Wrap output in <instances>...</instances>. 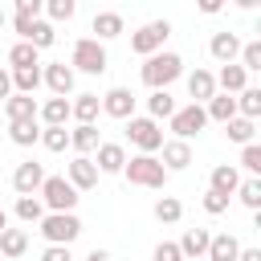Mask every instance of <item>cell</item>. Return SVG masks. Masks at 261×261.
<instances>
[{
    "label": "cell",
    "instance_id": "30bf717a",
    "mask_svg": "<svg viewBox=\"0 0 261 261\" xmlns=\"http://www.w3.org/2000/svg\"><path fill=\"white\" fill-rule=\"evenodd\" d=\"M41 184H45V167H41V163H33V159L16 163V171H12V188H16L20 196H37Z\"/></svg>",
    "mask_w": 261,
    "mask_h": 261
},
{
    "label": "cell",
    "instance_id": "f6af8a7d",
    "mask_svg": "<svg viewBox=\"0 0 261 261\" xmlns=\"http://www.w3.org/2000/svg\"><path fill=\"white\" fill-rule=\"evenodd\" d=\"M41 261H73V257H69V245H49L41 253Z\"/></svg>",
    "mask_w": 261,
    "mask_h": 261
},
{
    "label": "cell",
    "instance_id": "ac0fdd59",
    "mask_svg": "<svg viewBox=\"0 0 261 261\" xmlns=\"http://www.w3.org/2000/svg\"><path fill=\"white\" fill-rule=\"evenodd\" d=\"M188 94H192V102H208L212 94H216V77L208 73V69H196V73H188Z\"/></svg>",
    "mask_w": 261,
    "mask_h": 261
},
{
    "label": "cell",
    "instance_id": "c3c4849f",
    "mask_svg": "<svg viewBox=\"0 0 261 261\" xmlns=\"http://www.w3.org/2000/svg\"><path fill=\"white\" fill-rule=\"evenodd\" d=\"M12 94V77H8V69H0V98H8Z\"/></svg>",
    "mask_w": 261,
    "mask_h": 261
},
{
    "label": "cell",
    "instance_id": "ba28073f",
    "mask_svg": "<svg viewBox=\"0 0 261 261\" xmlns=\"http://www.w3.org/2000/svg\"><path fill=\"white\" fill-rule=\"evenodd\" d=\"M167 122H171V135L188 143L192 135H200V130H204L208 114H204V106H200V102H192V106H175V114H171Z\"/></svg>",
    "mask_w": 261,
    "mask_h": 261
},
{
    "label": "cell",
    "instance_id": "277c9868",
    "mask_svg": "<svg viewBox=\"0 0 261 261\" xmlns=\"http://www.w3.org/2000/svg\"><path fill=\"white\" fill-rule=\"evenodd\" d=\"M41 192V204L49 212H73L77 208V188L65 179V175H45V184L37 188Z\"/></svg>",
    "mask_w": 261,
    "mask_h": 261
},
{
    "label": "cell",
    "instance_id": "60d3db41",
    "mask_svg": "<svg viewBox=\"0 0 261 261\" xmlns=\"http://www.w3.org/2000/svg\"><path fill=\"white\" fill-rule=\"evenodd\" d=\"M241 167H245L249 175H261V147H257V143H245V147H241Z\"/></svg>",
    "mask_w": 261,
    "mask_h": 261
},
{
    "label": "cell",
    "instance_id": "ffe728a7",
    "mask_svg": "<svg viewBox=\"0 0 261 261\" xmlns=\"http://www.w3.org/2000/svg\"><path fill=\"white\" fill-rule=\"evenodd\" d=\"M204 114H208L212 122H228V118H237V98H232V94H212V98L204 102Z\"/></svg>",
    "mask_w": 261,
    "mask_h": 261
},
{
    "label": "cell",
    "instance_id": "e0dca14e",
    "mask_svg": "<svg viewBox=\"0 0 261 261\" xmlns=\"http://www.w3.org/2000/svg\"><path fill=\"white\" fill-rule=\"evenodd\" d=\"M208 53H212L220 65H228V61L241 53V41H237V33H216V37L208 41Z\"/></svg>",
    "mask_w": 261,
    "mask_h": 261
},
{
    "label": "cell",
    "instance_id": "8d00e7d4",
    "mask_svg": "<svg viewBox=\"0 0 261 261\" xmlns=\"http://www.w3.org/2000/svg\"><path fill=\"white\" fill-rule=\"evenodd\" d=\"M8 65H12V69H24V65H41V61H37V49H33L29 41H16V45L8 49Z\"/></svg>",
    "mask_w": 261,
    "mask_h": 261
},
{
    "label": "cell",
    "instance_id": "52a82bcc",
    "mask_svg": "<svg viewBox=\"0 0 261 261\" xmlns=\"http://www.w3.org/2000/svg\"><path fill=\"white\" fill-rule=\"evenodd\" d=\"M171 37V24L167 20H147L143 29H135V37H130V49L139 53V57H151V53H159L163 49V41Z\"/></svg>",
    "mask_w": 261,
    "mask_h": 261
},
{
    "label": "cell",
    "instance_id": "4fadbf2b",
    "mask_svg": "<svg viewBox=\"0 0 261 261\" xmlns=\"http://www.w3.org/2000/svg\"><path fill=\"white\" fill-rule=\"evenodd\" d=\"M94 151H98V159H94L98 175H118V171H122V163H126V151H122L118 143H98Z\"/></svg>",
    "mask_w": 261,
    "mask_h": 261
},
{
    "label": "cell",
    "instance_id": "5bb4252c",
    "mask_svg": "<svg viewBox=\"0 0 261 261\" xmlns=\"http://www.w3.org/2000/svg\"><path fill=\"white\" fill-rule=\"evenodd\" d=\"M41 82H45V86H49L57 98H65V94L73 90V69H69L65 61H57V65H45V69H41Z\"/></svg>",
    "mask_w": 261,
    "mask_h": 261
},
{
    "label": "cell",
    "instance_id": "7402d4cb",
    "mask_svg": "<svg viewBox=\"0 0 261 261\" xmlns=\"http://www.w3.org/2000/svg\"><path fill=\"white\" fill-rule=\"evenodd\" d=\"M216 86H220L224 94H241V90L249 86V73H245L237 61H228V65H220V77H216Z\"/></svg>",
    "mask_w": 261,
    "mask_h": 261
},
{
    "label": "cell",
    "instance_id": "44dd1931",
    "mask_svg": "<svg viewBox=\"0 0 261 261\" xmlns=\"http://www.w3.org/2000/svg\"><path fill=\"white\" fill-rule=\"evenodd\" d=\"M8 139H12L16 147H33V143H41V126H37V118H16V122H8Z\"/></svg>",
    "mask_w": 261,
    "mask_h": 261
},
{
    "label": "cell",
    "instance_id": "681fc988",
    "mask_svg": "<svg viewBox=\"0 0 261 261\" xmlns=\"http://www.w3.org/2000/svg\"><path fill=\"white\" fill-rule=\"evenodd\" d=\"M237 261H261V249H241Z\"/></svg>",
    "mask_w": 261,
    "mask_h": 261
},
{
    "label": "cell",
    "instance_id": "5b68a950",
    "mask_svg": "<svg viewBox=\"0 0 261 261\" xmlns=\"http://www.w3.org/2000/svg\"><path fill=\"white\" fill-rule=\"evenodd\" d=\"M106 65H110V57H106V49H102V41H94V37H82L77 45H73V57H69V69L77 73H106Z\"/></svg>",
    "mask_w": 261,
    "mask_h": 261
},
{
    "label": "cell",
    "instance_id": "ab89813d",
    "mask_svg": "<svg viewBox=\"0 0 261 261\" xmlns=\"http://www.w3.org/2000/svg\"><path fill=\"white\" fill-rule=\"evenodd\" d=\"M45 12H49V20H73L77 0H45Z\"/></svg>",
    "mask_w": 261,
    "mask_h": 261
},
{
    "label": "cell",
    "instance_id": "b9f144b4",
    "mask_svg": "<svg viewBox=\"0 0 261 261\" xmlns=\"http://www.w3.org/2000/svg\"><path fill=\"white\" fill-rule=\"evenodd\" d=\"M151 261H184V253H179V245H175V241H159V245H155V253H151Z\"/></svg>",
    "mask_w": 261,
    "mask_h": 261
},
{
    "label": "cell",
    "instance_id": "4dcf8cb0",
    "mask_svg": "<svg viewBox=\"0 0 261 261\" xmlns=\"http://www.w3.org/2000/svg\"><path fill=\"white\" fill-rule=\"evenodd\" d=\"M24 41H29V45H33V49H37V53H41V49H49V45H53V41H57V33H53V20H41V16H37V20H33V29H29V37H24Z\"/></svg>",
    "mask_w": 261,
    "mask_h": 261
},
{
    "label": "cell",
    "instance_id": "d4e9b609",
    "mask_svg": "<svg viewBox=\"0 0 261 261\" xmlns=\"http://www.w3.org/2000/svg\"><path fill=\"white\" fill-rule=\"evenodd\" d=\"M208 241H212V232H208V228H188V232H184V241H175V245H179V253H184V257H204V253H208Z\"/></svg>",
    "mask_w": 261,
    "mask_h": 261
},
{
    "label": "cell",
    "instance_id": "f907efd6",
    "mask_svg": "<svg viewBox=\"0 0 261 261\" xmlns=\"http://www.w3.org/2000/svg\"><path fill=\"white\" fill-rule=\"evenodd\" d=\"M86 261H110V253H106V249H94V253H90Z\"/></svg>",
    "mask_w": 261,
    "mask_h": 261
},
{
    "label": "cell",
    "instance_id": "d590c367",
    "mask_svg": "<svg viewBox=\"0 0 261 261\" xmlns=\"http://www.w3.org/2000/svg\"><path fill=\"white\" fill-rule=\"evenodd\" d=\"M179 216H184V204H179L175 196H159V200H155V220H159V224H175Z\"/></svg>",
    "mask_w": 261,
    "mask_h": 261
},
{
    "label": "cell",
    "instance_id": "ee69618b",
    "mask_svg": "<svg viewBox=\"0 0 261 261\" xmlns=\"http://www.w3.org/2000/svg\"><path fill=\"white\" fill-rule=\"evenodd\" d=\"M45 0H16V16H41Z\"/></svg>",
    "mask_w": 261,
    "mask_h": 261
},
{
    "label": "cell",
    "instance_id": "7c38bea8",
    "mask_svg": "<svg viewBox=\"0 0 261 261\" xmlns=\"http://www.w3.org/2000/svg\"><path fill=\"white\" fill-rule=\"evenodd\" d=\"M159 151H163V159H159V163L167 167V175H171V171H184V167L192 163V147H188L184 139H163V147H159Z\"/></svg>",
    "mask_w": 261,
    "mask_h": 261
},
{
    "label": "cell",
    "instance_id": "484cf974",
    "mask_svg": "<svg viewBox=\"0 0 261 261\" xmlns=\"http://www.w3.org/2000/svg\"><path fill=\"white\" fill-rule=\"evenodd\" d=\"M24 249H29V232H24V228H4V232H0V253H4L8 261L24 257Z\"/></svg>",
    "mask_w": 261,
    "mask_h": 261
},
{
    "label": "cell",
    "instance_id": "74e56055",
    "mask_svg": "<svg viewBox=\"0 0 261 261\" xmlns=\"http://www.w3.org/2000/svg\"><path fill=\"white\" fill-rule=\"evenodd\" d=\"M241 69L245 73H253V69H261V41H249V45H241Z\"/></svg>",
    "mask_w": 261,
    "mask_h": 261
},
{
    "label": "cell",
    "instance_id": "8fae6325",
    "mask_svg": "<svg viewBox=\"0 0 261 261\" xmlns=\"http://www.w3.org/2000/svg\"><path fill=\"white\" fill-rule=\"evenodd\" d=\"M65 179H69L77 192H90V188L98 184V167H94V159H86V155L69 159V167H65Z\"/></svg>",
    "mask_w": 261,
    "mask_h": 261
},
{
    "label": "cell",
    "instance_id": "9a60e30c",
    "mask_svg": "<svg viewBox=\"0 0 261 261\" xmlns=\"http://www.w3.org/2000/svg\"><path fill=\"white\" fill-rule=\"evenodd\" d=\"M37 118L45 122V126H65L69 122V98H45L41 106H37Z\"/></svg>",
    "mask_w": 261,
    "mask_h": 261
},
{
    "label": "cell",
    "instance_id": "cb8c5ba5",
    "mask_svg": "<svg viewBox=\"0 0 261 261\" xmlns=\"http://www.w3.org/2000/svg\"><path fill=\"white\" fill-rule=\"evenodd\" d=\"M237 184H241V171L232 167V163H220V167H212V192H220V196H232L237 192Z\"/></svg>",
    "mask_w": 261,
    "mask_h": 261
},
{
    "label": "cell",
    "instance_id": "f546056e",
    "mask_svg": "<svg viewBox=\"0 0 261 261\" xmlns=\"http://www.w3.org/2000/svg\"><path fill=\"white\" fill-rule=\"evenodd\" d=\"M232 98H237V114L257 122V114H261V90H257V86H245V90L232 94Z\"/></svg>",
    "mask_w": 261,
    "mask_h": 261
},
{
    "label": "cell",
    "instance_id": "d6986e66",
    "mask_svg": "<svg viewBox=\"0 0 261 261\" xmlns=\"http://www.w3.org/2000/svg\"><path fill=\"white\" fill-rule=\"evenodd\" d=\"M4 114H8V122H16V118H37V98H33V94H8V98H4Z\"/></svg>",
    "mask_w": 261,
    "mask_h": 261
},
{
    "label": "cell",
    "instance_id": "db71d44e",
    "mask_svg": "<svg viewBox=\"0 0 261 261\" xmlns=\"http://www.w3.org/2000/svg\"><path fill=\"white\" fill-rule=\"evenodd\" d=\"M0 29H4V12H0Z\"/></svg>",
    "mask_w": 261,
    "mask_h": 261
},
{
    "label": "cell",
    "instance_id": "2e32d148",
    "mask_svg": "<svg viewBox=\"0 0 261 261\" xmlns=\"http://www.w3.org/2000/svg\"><path fill=\"white\" fill-rule=\"evenodd\" d=\"M237 253H241V241L232 237V232H216L212 241H208V261H237Z\"/></svg>",
    "mask_w": 261,
    "mask_h": 261
},
{
    "label": "cell",
    "instance_id": "603a6c76",
    "mask_svg": "<svg viewBox=\"0 0 261 261\" xmlns=\"http://www.w3.org/2000/svg\"><path fill=\"white\" fill-rule=\"evenodd\" d=\"M98 110H102V98H98V94H77V98L69 102V118H77V122H94Z\"/></svg>",
    "mask_w": 261,
    "mask_h": 261
},
{
    "label": "cell",
    "instance_id": "7dc6e473",
    "mask_svg": "<svg viewBox=\"0 0 261 261\" xmlns=\"http://www.w3.org/2000/svg\"><path fill=\"white\" fill-rule=\"evenodd\" d=\"M33 20H37V16H12V29L20 33V41L29 37V29H33Z\"/></svg>",
    "mask_w": 261,
    "mask_h": 261
},
{
    "label": "cell",
    "instance_id": "f1b7e54d",
    "mask_svg": "<svg viewBox=\"0 0 261 261\" xmlns=\"http://www.w3.org/2000/svg\"><path fill=\"white\" fill-rule=\"evenodd\" d=\"M12 94H33L41 86V65H24V69H12Z\"/></svg>",
    "mask_w": 261,
    "mask_h": 261
},
{
    "label": "cell",
    "instance_id": "6da1fadb",
    "mask_svg": "<svg viewBox=\"0 0 261 261\" xmlns=\"http://www.w3.org/2000/svg\"><path fill=\"white\" fill-rule=\"evenodd\" d=\"M184 73V61H179V53H167V49H159V53H151L147 61H143V82L151 86V90H167L175 77Z\"/></svg>",
    "mask_w": 261,
    "mask_h": 261
},
{
    "label": "cell",
    "instance_id": "83f0119b",
    "mask_svg": "<svg viewBox=\"0 0 261 261\" xmlns=\"http://www.w3.org/2000/svg\"><path fill=\"white\" fill-rule=\"evenodd\" d=\"M94 41H110V37H122V16L118 12H94Z\"/></svg>",
    "mask_w": 261,
    "mask_h": 261
},
{
    "label": "cell",
    "instance_id": "e575fe53",
    "mask_svg": "<svg viewBox=\"0 0 261 261\" xmlns=\"http://www.w3.org/2000/svg\"><path fill=\"white\" fill-rule=\"evenodd\" d=\"M45 216V204H41V196H20L16 200V220H24V224H37Z\"/></svg>",
    "mask_w": 261,
    "mask_h": 261
},
{
    "label": "cell",
    "instance_id": "f35d334b",
    "mask_svg": "<svg viewBox=\"0 0 261 261\" xmlns=\"http://www.w3.org/2000/svg\"><path fill=\"white\" fill-rule=\"evenodd\" d=\"M41 143H45L49 151H65V147H69V130H65V126H45V130H41Z\"/></svg>",
    "mask_w": 261,
    "mask_h": 261
},
{
    "label": "cell",
    "instance_id": "bcb514c9",
    "mask_svg": "<svg viewBox=\"0 0 261 261\" xmlns=\"http://www.w3.org/2000/svg\"><path fill=\"white\" fill-rule=\"evenodd\" d=\"M224 4H228V0H196V8H200L204 16H216V12L224 8Z\"/></svg>",
    "mask_w": 261,
    "mask_h": 261
},
{
    "label": "cell",
    "instance_id": "7bdbcfd3",
    "mask_svg": "<svg viewBox=\"0 0 261 261\" xmlns=\"http://www.w3.org/2000/svg\"><path fill=\"white\" fill-rule=\"evenodd\" d=\"M224 208H228V196H220V192L208 188V192H204V212H208V216H220Z\"/></svg>",
    "mask_w": 261,
    "mask_h": 261
},
{
    "label": "cell",
    "instance_id": "7a4b0ae2",
    "mask_svg": "<svg viewBox=\"0 0 261 261\" xmlns=\"http://www.w3.org/2000/svg\"><path fill=\"white\" fill-rule=\"evenodd\" d=\"M122 175L135 184V188H163L167 184V167L155 159V155H135L122 163Z\"/></svg>",
    "mask_w": 261,
    "mask_h": 261
},
{
    "label": "cell",
    "instance_id": "836d02e7",
    "mask_svg": "<svg viewBox=\"0 0 261 261\" xmlns=\"http://www.w3.org/2000/svg\"><path fill=\"white\" fill-rule=\"evenodd\" d=\"M224 135H228L232 143H241V147H245V143H253L257 126H253V118H241V114H237V118H228V122H224Z\"/></svg>",
    "mask_w": 261,
    "mask_h": 261
},
{
    "label": "cell",
    "instance_id": "8992f818",
    "mask_svg": "<svg viewBox=\"0 0 261 261\" xmlns=\"http://www.w3.org/2000/svg\"><path fill=\"white\" fill-rule=\"evenodd\" d=\"M126 139L139 147V155H155L163 147V130L155 118H126Z\"/></svg>",
    "mask_w": 261,
    "mask_h": 261
},
{
    "label": "cell",
    "instance_id": "9c48e42d",
    "mask_svg": "<svg viewBox=\"0 0 261 261\" xmlns=\"http://www.w3.org/2000/svg\"><path fill=\"white\" fill-rule=\"evenodd\" d=\"M102 110L110 114V118H135V94L126 90V86H114V90H106L102 94Z\"/></svg>",
    "mask_w": 261,
    "mask_h": 261
},
{
    "label": "cell",
    "instance_id": "816d5d0a",
    "mask_svg": "<svg viewBox=\"0 0 261 261\" xmlns=\"http://www.w3.org/2000/svg\"><path fill=\"white\" fill-rule=\"evenodd\" d=\"M232 4H237V8H245V12H253V8L261 4V0H232Z\"/></svg>",
    "mask_w": 261,
    "mask_h": 261
},
{
    "label": "cell",
    "instance_id": "1f68e13d",
    "mask_svg": "<svg viewBox=\"0 0 261 261\" xmlns=\"http://www.w3.org/2000/svg\"><path fill=\"white\" fill-rule=\"evenodd\" d=\"M232 196H241V204H245L249 212H261V179H257V175H249V179H241Z\"/></svg>",
    "mask_w": 261,
    "mask_h": 261
},
{
    "label": "cell",
    "instance_id": "3957f363",
    "mask_svg": "<svg viewBox=\"0 0 261 261\" xmlns=\"http://www.w3.org/2000/svg\"><path fill=\"white\" fill-rule=\"evenodd\" d=\"M37 224H41V237L49 245H73L82 237V220L73 212H45Z\"/></svg>",
    "mask_w": 261,
    "mask_h": 261
},
{
    "label": "cell",
    "instance_id": "f5cc1de1",
    "mask_svg": "<svg viewBox=\"0 0 261 261\" xmlns=\"http://www.w3.org/2000/svg\"><path fill=\"white\" fill-rule=\"evenodd\" d=\"M4 228H8V212L0 208V232H4Z\"/></svg>",
    "mask_w": 261,
    "mask_h": 261
},
{
    "label": "cell",
    "instance_id": "d6a6232c",
    "mask_svg": "<svg viewBox=\"0 0 261 261\" xmlns=\"http://www.w3.org/2000/svg\"><path fill=\"white\" fill-rule=\"evenodd\" d=\"M147 110H151V118H155V122H159V118H171V114H175V98H171L167 90H151Z\"/></svg>",
    "mask_w": 261,
    "mask_h": 261
},
{
    "label": "cell",
    "instance_id": "4316f807",
    "mask_svg": "<svg viewBox=\"0 0 261 261\" xmlns=\"http://www.w3.org/2000/svg\"><path fill=\"white\" fill-rule=\"evenodd\" d=\"M69 147H73L77 155L94 151V147H98V126H94V122H77V126L69 130Z\"/></svg>",
    "mask_w": 261,
    "mask_h": 261
}]
</instances>
